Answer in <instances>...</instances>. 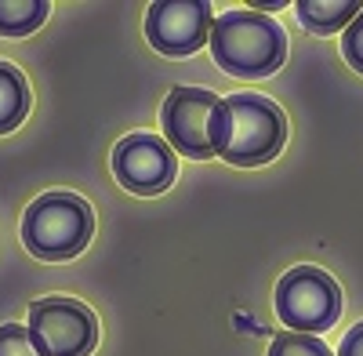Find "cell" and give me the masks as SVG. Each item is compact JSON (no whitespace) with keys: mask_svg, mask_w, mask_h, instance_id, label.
Returning a JSON list of instances; mask_svg holds the SVG:
<instances>
[{"mask_svg":"<svg viewBox=\"0 0 363 356\" xmlns=\"http://www.w3.org/2000/svg\"><path fill=\"white\" fill-rule=\"evenodd\" d=\"M287 142V121L277 102L262 95H229L215 116V157L236 167L269 164Z\"/></svg>","mask_w":363,"mask_h":356,"instance_id":"obj_1","label":"cell"},{"mask_svg":"<svg viewBox=\"0 0 363 356\" xmlns=\"http://www.w3.org/2000/svg\"><path fill=\"white\" fill-rule=\"evenodd\" d=\"M207 44L229 77H269L287 58V37L280 22L251 8L218 15L211 22Z\"/></svg>","mask_w":363,"mask_h":356,"instance_id":"obj_2","label":"cell"},{"mask_svg":"<svg viewBox=\"0 0 363 356\" xmlns=\"http://www.w3.org/2000/svg\"><path fill=\"white\" fill-rule=\"evenodd\" d=\"M91 233H95L91 204L73 193H44L22 215V244L44 262L77 258L87 247Z\"/></svg>","mask_w":363,"mask_h":356,"instance_id":"obj_3","label":"cell"},{"mask_svg":"<svg viewBox=\"0 0 363 356\" xmlns=\"http://www.w3.org/2000/svg\"><path fill=\"white\" fill-rule=\"evenodd\" d=\"M277 316L298 335H320L342 316V291L316 265H298L277 284Z\"/></svg>","mask_w":363,"mask_h":356,"instance_id":"obj_4","label":"cell"},{"mask_svg":"<svg viewBox=\"0 0 363 356\" xmlns=\"http://www.w3.org/2000/svg\"><path fill=\"white\" fill-rule=\"evenodd\" d=\"M26 331L44 356H87L99 342V320L77 299H40L29 306Z\"/></svg>","mask_w":363,"mask_h":356,"instance_id":"obj_5","label":"cell"},{"mask_svg":"<svg viewBox=\"0 0 363 356\" xmlns=\"http://www.w3.org/2000/svg\"><path fill=\"white\" fill-rule=\"evenodd\" d=\"M218 102L203 87H174L167 95L164 109H160V124L167 142L178 153H186L193 160H207L215 157V116H218Z\"/></svg>","mask_w":363,"mask_h":356,"instance_id":"obj_6","label":"cell"},{"mask_svg":"<svg viewBox=\"0 0 363 356\" xmlns=\"http://www.w3.org/2000/svg\"><path fill=\"white\" fill-rule=\"evenodd\" d=\"M113 171H116V182L124 186L128 193L157 196V193H164L174 182L178 164H174L171 145L160 135L138 131V135H128V138L116 142Z\"/></svg>","mask_w":363,"mask_h":356,"instance_id":"obj_7","label":"cell"},{"mask_svg":"<svg viewBox=\"0 0 363 356\" xmlns=\"http://www.w3.org/2000/svg\"><path fill=\"white\" fill-rule=\"evenodd\" d=\"M215 8L207 0H160L145 15V33L160 55H193L207 44Z\"/></svg>","mask_w":363,"mask_h":356,"instance_id":"obj_8","label":"cell"},{"mask_svg":"<svg viewBox=\"0 0 363 356\" xmlns=\"http://www.w3.org/2000/svg\"><path fill=\"white\" fill-rule=\"evenodd\" d=\"M363 11L359 0H298V18L306 29H313V33H338L342 26H349L356 15Z\"/></svg>","mask_w":363,"mask_h":356,"instance_id":"obj_9","label":"cell"},{"mask_svg":"<svg viewBox=\"0 0 363 356\" xmlns=\"http://www.w3.org/2000/svg\"><path fill=\"white\" fill-rule=\"evenodd\" d=\"M29 113V84L26 77L11 66L0 62V135L15 131Z\"/></svg>","mask_w":363,"mask_h":356,"instance_id":"obj_10","label":"cell"},{"mask_svg":"<svg viewBox=\"0 0 363 356\" xmlns=\"http://www.w3.org/2000/svg\"><path fill=\"white\" fill-rule=\"evenodd\" d=\"M51 4L48 0H0V37H26L40 29Z\"/></svg>","mask_w":363,"mask_h":356,"instance_id":"obj_11","label":"cell"},{"mask_svg":"<svg viewBox=\"0 0 363 356\" xmlns=\"http://www.w3.org/2000/svg\"><path fill=\"white\" fill-rule=\"evenodd\" d=\"M269 356H330V349L313 338V335H298V331H284L272 338L269 345Z\"/></svg>","mask_w":363,"mask_h":356,"instance_id":"obj_12","label":"cell"},{"mask_svg":"<svg viewBox=\"0 0 363 356\" xmlns=\"http://www.w3.org/2000/svg\"><path fill=\"white\" fill-rule=\"evenodd\" d=\"M0 356H44V352L37 349V342L29 338L26 328L4 323V328H0Z\"/></svg>","mask_w":363,"mask_h":356,"instance_id":"obj_13","label":"cell"},{"mask_svg":"<svg viewBox=\"0 0 363 356\" xmlns=\"http://www.w3.org/2000/svg\"><path fill=\"white\" fill-rule=\"evenodd\" d=\"M342 55H345V62L363 73V11L345 26V37H342Z\"/></svg>","mask_w":363,"mask_h":356,"instance_id":"obj_14","label":"cell"},{"mask_svg":"<svg viewBox=\"0 0 363 356\" xmlns=\"http://www.w3.org/2000/svg\"><path fill=\"white\" fill-rule=\"evenodd\" d=\"M338 356H363V323H356V328L342 338V349Z\"/></svg>","mask_w":363,"mask_h":356,"instance_id":"obj_15","label":"cell"}]
</instances>
